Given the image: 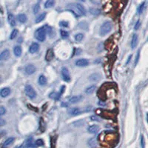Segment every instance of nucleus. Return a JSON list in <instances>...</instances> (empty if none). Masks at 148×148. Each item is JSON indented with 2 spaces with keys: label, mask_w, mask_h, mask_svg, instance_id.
I'll list each match as a JSON object with an SVG mask.
<instances>
[{
  "label": "nucleus",
  "mask_w": 148,
  "mask_h": 148,
  "mask_svg": "<svg viewBox=\"0 0 148 148\" xmlns=\"http://www.w3.org/2000/svg\"><path fill=\"white\" fill-rule=\"evenodd\" d=\"M99 130V127L96 124H93V125H91L88 128H87V131H88L90 133H92V134H96L98 133Z\"/></svg>",
  "instance_id": "nucleus-12"
},
{
  "label": "nucleus",
  "mask_w": 148,
  "mask_h": 148,
  "mask_svg": "<svg viewBox=\"0 0 148 148\" xmlns=\"http://www.w3.org/2000/svg\"><path fill=\"white\" fill-rule=\"evenodd\" d=\"M65 90V87L64 86H62V88H61V90H60V93H59V95L60 96H62V94H63V93H64V91Z\"/></svg>",
  "instance_id": "nucleus-41"
},
{
  "label": "nucleus",
  "mask_w": 148,
  "mask_h": 148,
  "mask_svg": "<svg viewBox=\"0 0 148 148\" xmlns=\"http://www.w3.org/2000/svg\"><path fill=\"white\" fill-rule=\"evenodd\" d=\"M144 6H145V2H143L142 4H141L140 6L138 8V13H142L144 9Z\"/></svg>",
  "instance_id": "nucleus-32"
},
{
  "label": "nucleus",
  "mask_w": 148,
  "mask_h": 148,
  "mask_svg": "<svg viewBox=\"0 0 148 148\" xmlns=\"http://www.w3.org/2000/svg\"><path fill=\"white\" fill-rule=\"evenodd\" d=\"M104 49V46H103V44H99V46H98V50L99 52H101V51H102Z\"/></svg>",
  "instance_id": "nucleus-39"
},
{
  "label": "nucleus",
  "mask_w": 148,
  "mask_h": 148,
  "mask_svg": "<svg viewBox=\"0 0 148 148\" xmlns=\"http://www.w3.org/2000/svg\"><path fill=\"white\" fill-rule=\"evenodd\" d=\"M35 145L36 146H43L44 145V141L42 139H37L35 142Z\"/></svg>",
  "instance_id": "nucleus-34"
},
{
  "label": "nucleus",
  "mask_w": 148,
  "mask_h": 148,
  "mask_svg": "<svg viewBox=\"0 0 148 148\" xmlns=\"http://www.w3.org/2000/svg\"><path fill=\"white\" fill-rule=\"evenodd\" d=\"M5 121L3 120V119H0V127H2L5 124Z\"/></svg>",
  "instance_id": "nucleus-42"
},
{
  "label": "nucleus",
  "mask_w": 148,
  "mask_h": 148,
  "mask_svg": "<svg viewBox=\"0 0 148 148\" xmlns=\"http://www.w3.org/2000/svg\"><path fill=\"white\" fill-rule=\"evenodd\" d=\"M61 73H62V77L64 82H70V73H69L68 68H62Z\"/></svg>",
  "instance_id": "nucleus-4"
},
{
  "label": "nucleus",
  "mask_w": 148,
  "mask_h": 148,
  "mask_svg": "<svg viewBox=\"0 0 148 148\" xmlns=\"http://www.w3.org/2000/svg\"><path fill=\"white\" fill-rule=\"evenodd\" d=\"M53 57H54V53H53V50L51 49L48 50V51L46 53V61H48V62H50L51 60L53 59Z\"/></svg>",
  "instance_id": "nucleus-17"
},
{
  "label": "nucleus",
  "mask_w": 148,
  "mask_h": 148,
  "mask_svg": "<svg viewBox=\"0 0 148 148\" xmlns=\"http://www.w3.org/2000/svg\"><path fill=\"white\" fill-rule=\"evenodd\" d=\"M89 64V61L85 59H80L76 62V65L78 67H85Z\"/></svg>",
  "instance_id": "nucleus-8"
},
{
  "label": "nucleus",
  "mask_w": 148,
  "mask_h": 148,
  "mask_svg": "<svg viewBox=\"0 0 148 148\" xmlns=\"http://www.w3.org/2000/svg\"><path fill=\"white\" fill-rule=\"evenodd\" d=\"M49 97L52 99H54V100H59L61 96L59 95V93H57L56 92H52L50 93Z\"/></svg>",
  "instance_id": "nucleus-23"
},
{
  "label": "nucleus",
  "mask_w": 148,
  "mask_h": 148,
  "mask_svg": "<svg viewBox=\"0 0 148 148\" xmlns=\"http://www.w3.org/2000/svg\"><path fill=\"white\" fill-rule=\"evenodd\" d=\"M82 98H83L82 96H72L69 99V102L70 103L75 104V103H77L79 102V101L82 100Z\"/></svg>",
  "instance_id": "nucleus-14"
},
{
  "label": "nucleus",
  "mask_w": 148,
  "mask_h": 148,
  "mask_svg": "<svg viewBox=\"0 0 148 148\" xmlns=\"http://www.w3.org/2000/svg\"><path fill=\"white\" fill-rule=\"evenodd\" d=\"M79 1H81V2H85V0H79Z\"/></svg>",
  "instance_id": "nucleus-45"
},
{
  "label": "nucleus",
  "mask_w": 148,
  "mask_h": 148,
  "mask_svg": "<svg viewBox=\"0 0 148 148\" xmlns=\"http://www.w3.org/2000/svg\"><path fill=\"white\" fill-rule=\"evenodd\" d=\"M139 56H140V50H138V53H137V56H136V60H135V64H136H136L138 63V60H139Z\"/></svg>",
  "instance_id": "nucleus-40"
},
{
  "label": "nucleus",
  "mask_w": 148,
  "mask_h": 148,
  "mask_svg": "<svg viewBox=\"0 0 148 148\" xmlns=\"http://www.w3.org/2000/svg\"><path fill=\"white\" fill-rule=\"evenodd\" d=\"M60 35H61L62 39H67V38H68V36H69V33H68V31L61 30H60Z\"/></svg>",
  "instance_id": "nucleus-29"
},
{
  "label": "nucleus",
  "mask_w": 148,
  "mask_h": 148,
  "mask_svg": "<svg viewBox=\"0 0 148 148\" xmlns=\"http://www.w3.org/2000/svg\"><path fill=\"white\" fill-rule=\"evenodd\" d=\"M39 10H40V3L38 2L37 4L35 5L34 8H33V13H34V14H36V13L39 11Z\"/></svg>",
  "instance_id": "nucleus-30"
},
{
  "label": "nucleus",
  "mask_w": 148,
  "mask_h": 148,
  "mask_svg": "<svg viewBox=\"0 0 148 148\" xmlns=\"http://www.w3.org/2000/svg\"><path fill=\"white\" fill-rule=\"evenodd\" d=\"M9 57H10V51L8 49L3 50L0 53V61H5V60L8 59Z\"/></svg>",
  "instance_id": "nucleus-7"
},
{
  "label": "nucleus",
  "mask_w": 148,
  "mask_h": 148,
  "mask_svg": "<svg viewBox=\"0 0 148 148\" xmlns=\"http://www.w3.org/2000/svg\"><path fill=\"white\" fill-rule=\"evenodd\" d=\"M22 48L20 46H16L13 49V53L16 57H19L22 55Z\"/></svg>",
  "instance_id": "nucleus-19"
},
{
  "label": "nucleus",
  "mask_w": 148,
  "mask_h": 148,
  "mask_svg": "<svg viewBox=\"0 0 148 148\" xmlns=\"http://www.w3.org/2000/svg\"><path fill=\"white\" fill-rule=\"evenodd\" d=\"M5 113H6V109L3 106H0V117L5 115Z\"/></svg>",
  "instance_id": "nucleus-35"
},
{
  "label": "nucleus",
  "mask_w": 148,
  "mask_h": 148,
  "mask_svg": "<svg viewBox=\"0 0 148 148\" xmlns=\"http://www.w3.org/2000/svg\"><path fill=\"white\" fill-rule=\"evenodd\" d=\"M84 36L83 33H77L76 35H75V40L76 42H81V41H82V39H84Z\"/></svg>",
  "instance_id": "nucleus-28"
},
{
  "label": "nucleus",
  "mask_w": 148,
  "mask_h": 148,
  "mask_svg": "<svg viewBox=\"0 0 148 148\" xmlns=\"http://www.w3.org/2000/svg\"><path fill=\"white\" fill-rule=\"evenodd\" d=\"M10 94V89L9 87H5V88H2L0 90V96L2 98H5L7 96H8Z\"/></svg>",
  "instance_id": "nucleus-11"
},
{
  "label": "nucleus",
  "mask_w": 148,
  "mask_h": 148,
  "mask_svg": "<svg viewBox=\"0 0 148 148\" xmlns=\"http://www.w3.org/2000/svg\"><path fill=\"white\" fill-rule=\"evenodd\" d=\"M88 144L90 147H96V145H97V142H96V139L95 138H90L89 141H88Z\"/></svg>",
  "instance_id": "nucleus-27"
},
{
  "label": "nucleus",
  "mask_w": 148,
  "mask_h": 148,
  "mask_svg": "<svg viewBox=\"0 0 148 148\" xmlns=\"http://www.w3.org/2000/svg\"><path fill=\"white\" fill-rule=\"evenodd\" d=\"M89 79L92 82H98L101 79V76L99 73H93L89 76Z\"/></svg>",
  "instance_id": "nucleus-15"
},
{
  "label": "nucleus",
  "mask_w": 148,
  "mask_h": 148,
  "mask_svg": "<svg viewBox=\"0 0 148 148\" xmlns=\"http://www.w3.org/2000/svg\"><path fill=\"white\" fill-rule=\"evenodd\" d=\"M55 5V0H47L44 3L45 8H50Z\"/></svg>",
  "instance_id": "nucleus-21"
},
{
  "label": "nucleus",
  "mask_w": 148,
  "mask_h": 148,
  "mask_svg": "<svg viewBox=\"0 0 148 148\" xmlns=\"http://www.w3.org/2000/svg\"><path fill=\"white\" fill-rule=\"evenodd\" d=\"M25 91L27 96L29 97L30 99H33L36 97V93L31 85L27 84L25 87Z\"/></svg>",
  "instance_id": "nucleus-3"
},
{
  "label": "nucleus",
  "mask_w": 148,
  "mask_h": 148,
  "mask_svg": "<svg viewBox=\"0 0 148 148\" xmlns=\"http://www.w3.org/2000/svg\"><path fill=\"white\" fill-rule=\"evenodd\" d=\"M46 36H47V30L44 27L37 29L35 32V37L39 42H44L46 39Z\"/></svg>",
  "instance_id": "nucleus-2"
},
{
  "label": "nucleus",
  "mask_w": 148,
  "mask_h": 148,
  "mask_svg": "<svg viewBox=\"0 0 148 148\" xmlns=\"http://www.w3.org/2000/svg\"><path fill=\"white\" fill-rule=\"evenodd\" d=\"M8 20L9 24L11 26L13 27V26H15L16 25V19H15L14 16H13V15L12 14V13H8Z\"/></svg>",
  "instance_id": "nucleus-16"
},
{
  "label": "nucleus",
  "mask_w": 148,
  "mask_h": 148,
  "mask_svg": "<svg viewBox=\"0 0 148 148\" xmlns=\"http://www.w3.org/2000/svg\"><path fill=\"white\" fill-rule=\"evenodd\" d=\"M17 19L19 20V22H20L21 23H25L27 22V16L24 13H20L17 16Z\"/></svg>",
  "instance_id": "nucleus-20"
},
{
  "label": "nucleus",
  "mask_w": 148,
  "mask_h": 148,
  "mask_svg": "<svg viewBox=\"0 0 148 148\" xmlns=\"http://www.w3.org/2000/svg\"><path fill=\"white\" fill-rule=\"evenodd\" d=\"M59 26L62 27V28H68L69 26V24L68 22H65V21H61L59 23Z\"/></svg>",
  "instance_id": "nucleus-33"
},
{
  "label": "nucleus",
  "mask_w": 148,
  "mask_h": 148,
  "mask_svg": "<svg viewBox=\"0 0 148 148\" xmlns=\"http://www.w3.org/2000/svg\"><path fill=\"white\" fill-rule=\"evenodd\" d=\"M140 26H141V22H140V20H138V21L136 22V25H135V27H134V29L138 30L140 28Z\"/></svg>",
  "instance_id": "nucleus-37"
},
{
  "label": "nucleus",
  "mask_w": 148,
  "mask_h": 148,
  "mask_svg": "<svg viewBox=\"0 0 148 148\" xmlns=\"http://www.w3.org/2000/svg\"><path fill=\"white\" fill-rule=\"evenodd\" d=\"M99 105H101V106H105V103L102 102H99Z\"/></svg>",
  "instance_id": "nucleus-43"
},
{
  "label": "nucleus",
  "mask_w": 148,
  "mask_h": 148,
  "mask_svg": "<svg viewBox=\"0 0 148 148\" xmlns=\"http://www.w3.org/2000/svg\"><path fill=\"white\" fill-rule=\"evenodd\" d=\"M45 16H46V13H42V14L39 15L36 17V20H35L36 23H39V22H41L42 21H43V20L44 19V18H45Z\"/></svg>",
  "instance_id": "nucleus-24"
},
{
  "label": "nucleus",
  "mask_w": 148,
  "mask_h": 148,
  "mask_svg": "<svg viewBox=\"0 0 148 148\" xmlns=\"http://www.w3.org/2000/svg\"><path fill=\"white\" fill-rule=\"evenodd\" d=\"M82 113V111L81 110L80 108L79 107H73V108L70 109L68 110V113L71 116H77V115H79Z\"/></svg>",
  "instance_id": "nucleus-9"
},
{
  "label": "nucleus",
  "mask_w": 148,
  "mask_h": 148,
  "mask_svg": "<svg viewBox=\"0 0 148 148\" xmlns=\"http://www.w3.org/2000/svg\"><path fill=\"white\" fill-rule=\"evenodd\" d=\"M36 70V67L32 64H29L27 65L25 68V73L27 74V75H32V74H33Z\"/></svg>",
  "instance_id": "nucleus-5"
},
{
  "label": "nucleus",
  "mask_w": 148,
  "mask_h": 148,
  "mask_svg": "<svg viewBox=\"0 0 148 148\" xmlns=\"http://www.w3.org/2000/svg\"><path fill=\"white\" fill-rule=\"evenodd\" d=\"M39 84L41 86H44L47 84V79L44 75H40L38 79Z\"/></svg>",
  "instance_id": "nucleus-18"
},
{
  "label": "nucleus",
  "mask_w": 148,
  "mask_h": 148,
  "mask_svg": "<svg viewBox=\"0 0 148 148\" xmlns=\"http://www.w3.org/2000/svg\"><path fill=\"white\" fill-rule=\"evenodd\" d=\"M113 28V25L111 22H104L102 26H101L99 30V34L102 36H104L112 30Z\"/></svg>",
  "instance_id": "nucleus-1"
},
{
  "label": "nucleus",
  "mask_w": 148,
  "mask_h": 148,
  "mask_svg": "<svg viewBox=\"0 0 148 148\" xmlns=\"http://www.w3.org/2000/svg\"><path fill=\"white\" fill-rule=\"evenodd\" d=\"M90 119L92 121H96V122H99V121H100V118L98 116H91Z\"/></svg>",
  "instance_id": "nucleus-38"
},
{
  "label": "nucleus",
  "mask_w": 148,
  "mask_h": 148,
  "mask_svg": "<svg viewBox=\"0 0 148 148\" xmlns=\"http://www.w3.org/2000/svg\"><path fill=\"white\" fill-rule=\"evenodd\" d=\"M39 50V44L36 42H33L29 48V52L30 53H35Z\"/></svg>",
  "instance_id": "nucleus-10"
},
{
  "label": "nucleus",
  "mask_w": 148,
  "mask_h": 148,
  "mask_svg": "<svg viewBox=\"0 0 148 148\" xmlns=\"http://www.w3.org/2000/svg\"><path fill=\"white\" fill-rule=\"evenodd\" d=\"M96 87L95 85H91L85 90V93L87 94H91L96 90Z\"/></svg>",
  "instance_id": "nucleus-25"
},
{
  "label": "nucleus",
  "mask_w": 148,
  "mask_h": 148,
  "mask_svg": "<svg viewBox=\"0 0 148 148\" xmlns=\"http://www.w3.org/2000/svg\"><path fill=\"white\" fill-rule=\"evenodd\" d=\"M141 147H142V148H145V142L144 136H141Z\"/></svg>",
  "instance_id": "nucleus-36"
},
{
  "label": "nucleus",
  "mask_w": 148,
  "mask_h": 148,
  "mask_svg": "<svg viewBox=\"0 0 148 148\" xmlns=\"http://www.w3.org/2000/svg\"><path fill=\"white\" fill-rule=\"evenodd\" d=\"M131 57H132V55H130V56H129V58H128V60H127V63H126V64H129L130 60L131 59Z\"/></svg>",
  "instance_id": "nucleus-44"
},
{
  "label": "nucleus",
  "mask_w": 148,
  "mask_h": 148,
  "mask_svg": "<svg viewBox=\"0 0 148 148\" xmlns=\"http://www.w3.org/2000/svg\"><path fill=\"white\" fill-rule=\"evenodd\" d=\"M90 13H91L92 15L94 16H98L101 13V10L98 8H91L90 9Z\"/></svg>",
  "instance_id": "nucleus-26"
},
{
  "label": "nucleus",
  "mask_w": 148,
  "mask_h": 148,
  "mask_svg": "<svg viewBox=\"0 0 148 148\" xmlns=\"http://www.w3.org/2000/svg\"><path fill=\"white\" fill-rule=\"evenodd\" d=\"M17 34H18V30H16V29H14L13 31H12V33H11V34H10V39H15L16 38V36H17Z\"/></svg>",
  "instance_id": "nucleus-31"
},
{
  "label": "nucleus",
  "mask_w": 148,
  "mask_h": 148,
  "mask_svg": "<svg viewBox=\"0 0 148 148\" xmlns=\"http://www.w3.org/2000/svg\"><path fill=\"white\" fill-rule=\"evenodd\" d=\"M32 138H30L28 139H27L25 142L20 146L19 148H34L35 145L33 144Z\"/></svg>",
  "instance_id": "nucleus-6"
},
{
  "label": "nucleus",
  "mask_w": 148,
  "mask_h": 148,
  "mask_svg": "<svg viewBox=\"0 0 148 148\" xmlns=\"http://www.w3.org/2000/svg\"><path fill=\"white\" fill-rule=\"evenodd\" d=\"M14 138L13 137H10V138H8V139H7L5 142H4L3 144V147H8L9 145H10L13 142H14Z\"/></svg>",
  "instance_id": "nucleus-22"
},
{
  "label": "nucleus",
  "mask_w": 148,
  "mask_h": 148,
  "mask_svg": "<svg viewBox=\"0 0 148 148\" xmlns=\"http://www.w3.org/2000/svg\"><path fill=\"white\" fill-rule=\"evenodd\" d=\"M138 44V35L136 34V33H134L132 36V39H131V48L132 49H134L136 47Z\"/></svg>",
  "instance_id": "nucleus-13"
}]
</instances>
